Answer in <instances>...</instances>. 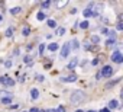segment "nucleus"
Wrapping results in <instances>:
<instances>
[{
  "label": "nucleus",
  "mask_w": 123,
  "mask_h": 112,
  "mask_svg": "<svg viewBox=\"0 0 123 112\" xmlns=\"http://www.w3.org/2000/svg\"><path fill=\"white\" fill-rule=\"evenodd\" d=\"M31 96H32V99H38L39 98V90L38 89H32L31 90Z\"/></svg>",
  "instance_id": "nucleus-11"
},
{
  "label": "nucleus",
  "mask_w": 123,
  "mask_h": 112,
  "mask_svg": "<svg viewBox=\"0 0 123 112\" xmlns=\"http://www.w3.org/2000/svg\"><path fill=\"white\" fill-rule=\"evenodd\" d=\"M48 49H49L51 52L56 51V49H58V44H56V42H52V44H49V45H48Z\"/></svg>",
  "instance_id": "nucleus-10"
},
{
  "label": "nucleus",
  "mask_w": 123,
  "mask_h": 112,
  "mask_svg": "<svg viewBox=\"0 0 123 112\" xmlns=\"http://www.w3.org/2000/svg\"><path fill=\"white\" fill-rule=\"evenodd\" d=\"M61 82H65V83H73V82H77V74L62 76V77H61Z\"/></svg>",
  "instance_id": "nucleus-5"
},
{
  "label": "nucleus",
  "mask_w": 123,
  "mask_h": 112,
  "mask_svg": "<svg viewBox=\"0 0 123 112\" xmlns=\"http://www.w3.org/2000/svg\"><path fill=\"white\" fill-rule=\"evenodd\" d=\"M84 49H86V51H91V49H93L90 41H86V42H84Z\"/></svg>",
  "instance_id": "nucleus-18"
},
{
  "label": "nucleus",
  "mask_w": 123,
  "mask_h": 112,
  "mask_svg": "<svg viewBox=\"0 0 123 112\" xmlns=\"http://www.w3.org/2000/svg\"><path fill=\"white\" fill-rule=\"evenodd\" d=\"M119 80H120V79H114L113 82H109V83L106 84V87H107V89H109V87H113L114 84H117V83H119Z\"/></svg>",
  "instance_id": "nucleus-13"
},
{
  "label": "nucleus",
  "mask_w": 123,
  "mask_h": 112,
  "mask_svg": "<svg viewBox=\"0 0 123 112\" xmlns=\"http://www.w3.org/2000/svg\"><path fill=\"white\" fill-rule=\"evenodd\" d=\"M84 99H86V93H84L83 90H74V92L71 93V96H70V100H71V103H74V105L81 103Z\"/></svg>",
  "instance_id": "nucleus-1"
},
{
  "label": "nucleus",
  "mask_w": 123,
  "mask_h": 112,
  "mask_svg": "<svg viewBox=\"0 0 123 112\" xmlns=\"http://www.w3.org/2000/svg\"><path fill=\"white\" fill-rule=\"evenodd\" d=\"M2 21H3V18H2V15H0V22H2Z\"/></svg>",
  "instance_id": "nucleus-41"
},
{
  "label": "nucleus",
  "mask_w": 123,
  "mask_h": 112,
  "mask_svg": "<svg viewBox=\"0 0 123 112\" xmlns=\"http://www.w3.org/2000/svg\"><path fill=\"white\" fill-rule=\"evenodd\" d=\"M83 15H84L86 18H90V16H94V12H93V10L88 7V9H86V10L83 12Z\"/></svg>",
  "instance_id": "nucleus-9"
},
{
  "label": "nucleus",
  "mask_w": 123,
  "mask_h": 112,
  "mask_svg": "<svg viewBox=\"0 0 123 112\" xmlns=\"http://www.w3.org/2000/svg\"><path fill=\"white\" fill-rule=\"evenodd\" d=\"M56 112H65V108L61 105V106H58V108H56Z\"/></svg>",
  "instance_id": "nucleus-27"
},
{
  "label": "nucleus",
  "mask_w": 123,
  "mask_h": 112,
  "mask_svg": "<svg viewBox=\"0 0 123 112\" xmlns=\"http://www.w3.org/2000/svg\"><path fill=\"white\" fill-rule=\"evenodd\" d=\"M80 28H81V29H87V28H88V22H81V23H80Z\"/></svg>",
  "instance_id": "nucleus-22"
},
{
  "label": "nucleus",
  "mask_w": 123,
  "mask_h": 112,
  "mask_svg": "<svg viewBox=\"0 0 123 112\" xmlns=\"http://www.w3.org/2000/svg\"><path fill=\"white\" fill-rule=\"evenodd\" d=\"M75 112H84V111H81V109H77V111H75Z\"/></svg>",
  "instance_id": "nucleus-40"
},
{
  "label": "nucleus",
  "mask_w": 123,
  "mask_h": 112,
  "mask_svg": "<svg viewBox=\"0 0 123 112\" xmlns=\"http://www.w3.org/2000/svg\"><path fill=\"white\" fill-rule=\"evenodd\" d=\"M23 61H25V63H31V57H29V55H26V57L23 58Z\"/></svg>",
  "instance_id": "nucleus-32"
},
{
  "label": "nucleus",
  "mask_w": 123,
  "mask_h": 112,
  "mask_svg": "<svg viewBox=\"0 0 123 112\" xmlns=\"http://www.w3.org/2000/svg\"><path fill=\"white\" fill-rule=\"evenodd\" d=\"M31 34V28L29 26H23V29H22V35L23 36H28Z\"/></svg>",
  "instance_id": "nucleus-12"
},
{
  "label": "nucleus",
  "mask_w": 123,
  "mask_h": 112,
  "mask_svg": "<svg viewBox=\"0 0 123 112\" xmlns=\"http://www.w3.org/2000/svg\"><path fill=\"white\" fill-rule=\"evenodd\" d=\"M43 49H45V44H41V45H39V54H42Z\"/></svg>",
  "instance_id": "nucleus-28"
},
{
  "label": "nucleus",
  "mask_w": 123,
  "mask_h": 112,
  "mask_svg": "<svg viewBox=\"0 0 123 112\" xmlns=\"http://www.w3.org/2000/svg\"><path fill=\"white\" fill-rule=\"evenodd\" d=\"M46 25H48L49 28H56V22H55L54 19H49V21L46 22Z\"/></svg>",
  "instance_id": "nucleus-16"
},
{
  "label": "nucleus",
  "mask_w": 123,
  "mask_h": 112,
  "mask_svg": "<svg viewBox=\"0 0 123 112\" xmlns=\"http://www.w3.org/2000/svg\"><path fill=\"white\" fill-rule=\"evenodd\" d=\"M77 64H78V60H77V58H74V60L67 66V69H68V70H74V69L77 67Z\"/></svg>",
  "instance_id": "nucleus-6"
},
{
  "label": "nucleus",
  "mask_w": 123,
  "mask_h": 112,
  "mask_svg": "<svg viewBox=\"0 0 123 112\" xmlns=\"http://www.w3.org/2000/svg\"><path fill=\"white\" fill-rule=\"evenodd\" d=\"M29 112H39V111H38V109H36V108H32V109H31V111H29Z\"/></svg>",
  "instance_id": "nucleus-36"
},
{
  "label": "nucleus",
  "mask_w": 123,
  "mask_h": 112,
  "mask_svg": "<svg viewBox=\"0 0 123 112\" xmlns=\"http://www.w3.org/2000/svg\"><path fill=\"white\" fill-rule=\"evenodd\" d=\"M10 102H12V98H10V96H7V98H2V103L7 105V103H10Z\"/></svg>",
  "instance_id": "nucleus-19"
},
{
  "label": "nucleus",
  "mask_w": 123,
  "mask_h": 112,
  "mask_svg": "<svg viewBox=\"0 0 123 112\" xmlns=\"http://www.w3.org/2000/svg\"><path fill=\"white\" fill-rule=\"evenodd\" d=\"M20 12H22L20 7H13V9H10V13H12V15H19Z\"/></svg>",
  "instance_id": "nucleus-15"
},
{
  "label": "nucleus",
  "mask_w": 123,
  "mask_h": 112,
  "mask_svg": "<svg viewBox=\"0 0 123 112\" xmlns=\"http://www.w3.org/2000/svg\"><path fill=\"white\" fill-rule=\"evenodd\" d=\"M70 51H71V44L67 42L62 45V48H61V58H67L70 55Z\"/></svg>",
  "instance_id": "nucleus-2"
},
{
  "label": "nucleus",
  "mask_w": 123,
  "mask_h": 112,
  "mask_svg": "<svg viewBox=\"0 0 123 112\" xmlns=\"http://www.w3.org/2000/svg\"><path fill=\"white\" fill-rule=\"evenodd\" d=\"M91 42H94V44H97V42H100V38H98L97 35H94V36H91Z\"/></svg>",
  "instance_id": "nucleus-23"
},
{
  "label": "nucleus",
  "mask_w": 123,
  "mask_h": 112,
  "mask_svg": "<svg viewBox=\"0 0 123 112\" xmlns=\"http://www.w3.org/2000/svg\"><path fill=\"white\" fill-rule=\"evenodd\" d=\"M65 34V28H62V26H59V28H56V35H64Z\"/></svg>",
  "instance_id": "nucleus-14"
},
{
  "label": "nucleus",
  "mask_w": 123,
  "mask_h": 112,
  "mask_svg": "<svg viewBox=\"0 0 123 112\" xmlns=\"http://www.w3.org/2000/svg\"><path fill=\"white\" fill-rule=\"evenodd\" d=\"M87 112H96V111H87Z\"/></svg>",
  "instance_id": "nucleus-43"
},
{
  "label": "nucleus",
  "mask_w": 123,
  "mask_h": 112,
  "mask_svg": "<svg viewBox=\"0 0 123 112\" xmlns=\"http://www.w3.org/2000/svg\"><path fill=\"white\" fill-rule=\"evenodd\" d=\"M5 84H7V86H15V80L10 79V77H7V76H5Z\"/></svg>",
  "instance_id": "nucleus-7"
},
{
  "label": "nucleus",
  "mask_w": 123,
  "mask_h": 112,
  "mask_svg": "<svg viewBox=\"0 0 123 112\" xmlns=\"http://www.w3.org/2000/svg\"><path fill=\"white\" fill-rule=\"evenodd\" d=\"M36 19H38V21H43V19H45V13H43V12H39V13L36 15Z\"/></svg>",
  "instance_id": "nucleus-20"
},
{
  "label": "nucleus",
  "mask_w": 123,
  "mask_h": 112,
  "mask_svg": "<svg viewBox=\"0 0 123 112\" xmlns=\"http://www.w3.org/2000/svg\"><path fill=\"white\" fill-rule=\"evenodd\" d=\"M71 45H73L74 49H78V48H80V42H78L77 39H73V41H71Z\"/></svg>",
  "instance_id": "nucleus-17"
},
{
  "label": "nucleus",
  "mask_w": 123,
  "mask_h": 112,
  "mask_svg": "<svg viewBox=\"0 0 123 112\" xmlns=\"http://www.w3.org/2000/svg\"><path fill=\"white\" fill-rule=\"evenodd\" d=\"M111 61H113V63H117V64L123 63V54H122L120 51H114V52L111 54Z\"/></svg>",
  "instance_id": "nucleus-3"
},
{
  "label": "nucleus",
  "mask_w": 123,
  "mask_h": 112,
  "mask_svg": "<svg viewBox=\"0 0 123 112\" xmlns=\"http://www.w3.org/2000/svg\"><path fill=\"white\" fill-rule=\"evenodd\" d=\"M5 66H6V69H10V67H12V61H10V60H7V61L5 63Z\"/></svg>",
  "instance_id": "nucleus-29"
},
{
  "label": "nucleus",
  "mask_w": 123,
  "mask_h": 112,
  "mask_svg": "<svg viewBox=\"0 0 123 112\" xmlns=\"http://www.w3.org/2000/svg\"><path fill=\"white\" fill-rule=\"evenodd\" d=\"M96 64H98V58H94L93 60V66H96Z\"/></svg>",
  "instance_id": "nucleus-34"
},
{
  "label": "nucleus",
  "mask_w": 123,
  "mask_h": 112,
  "mask_svg": "<svg viewBox=\"0 0 123 112\" xmlns=\"http://www.w3.org/2000/svg\"><path fill=\"white\" fill-rule=\"evenodd\" d=\"M39 112H48V111H39Z\"/></svg>",
  "instance_id": "nucleus-42"
},
{
  "label": "nucleus",
  "mask_w": 123,
  "mask_h": 112,
  "mask_svg": "<svg viewBox=\"0 0 123 112\" xmlns=\"http://www.w3.org/2000/svg\"><path fill=\"white\" fill-rule=\"evenodd\" d=\"M113 44H114V38H110V39H107V41H106V45H109V47H110V45H113Z\"/></svg>",
  "instance_id": "nucleus-24"
},
{
  "label": "nucleus",
  "mask_w": 123,
  "mask_h": 112,
  "mask_svg": "<svg viewBox=\"0 0 123 112\" xmlns=\"http://www.w3.org/2000/svg\"><path fill=\"white\" fill-rule=\"evenodd\" d=\"M119 19H120V21H122V22H123V13H122V15H120V16H119Z\"/></svg>",
  "instance_id": "nucleus-37"
},
{
  "label": "nucleus",
  "mask_w": 123,
  "mask_h": 112,
  "mask_svg": "<svg viewBox=\"0 0 123 112\" xmlns=\"http://www.w3.org/2000/svg\"><path fill=\"white\" fill-rule=\"evenodd\" d=\"M65 5H67V2H58V3H56L58 7H62V6H65Z\"/></svg>",
  "instance_id": "nucleus-31"
},
{
  "label": "nucleus",
  "mask_w": 123,
  "mask_h": 112,
  "mask_svg": "<svg viewBox=\"0 0 123 112\" xmlns=\"http://www.w3.org/2000/svg\"><path fill=\"white\" fill-rule=\"evenodd\" d=\"M116 108H119V105H117V100H116V99L110 100V102H109V109H116Z\"/></svg>",
  "instance_id": "nucleus-8"
},
{
  "label": "nucleus",
  "mask_w": 123,
  "mask_h": 112,
  "mask_svg": "<svg viewBox=\"0 0 123 112\" xmlns=\"http://www.w3.org/2000/svg\"><path fill=\"white\" fill-rule=\"evenodd\" d=\"M43 79H45V77H43L42 74H38V76H36V80H38V82H43Z\"/></svg>",
  "instance_id": "nucleus-30"
},
{
  "label": "nucleus",
  "mask_w": 123,
  "mask_h": 112,
  "mask_svg": "<svg viewBox=\"0 0 123 112\" xmlns=\"http://www.w3.org/2000/svg\"><path fill=\"white\" fill-rule=\"evenodd\" d=\"M101 76L103 77H110L111 74H113V67H110V66H104L103 69H101Z\"/></svg>",
  "instance_id": "nucleus-4"
},
{
  "label": "nucleus",
  "mask_w": 123,
  "mask_h": 112,
  "mask_svg": "<svg viewBox=\"0 0 123 112\" xmlns=\"http://www.w3.org/2000/svg\"><path fill=\"white\" fill-rule=\"evenodd\" d=\"M12 35H13V28L10 26V28H7V31H6V36H9V38H10Z\"/></svg>",
  "instance_id": "nucleus-21"
},
{
  "label": "nucleus",
  "mask_w": 123,
  "mask_h": 112,
  "mask_svg": "<svg viewBox=\"0 0 123 112\" xmlns=\"http://www.w3.org/2000/svg\"><path fill=\"white\" fill-rule=\"evenodd\" d=\"M98 112H110V109L109 108H104V109H100Z\"/></svg>",
  "instance_id": "nucleus-33"
},
{
  "label": "nucleus",
  "mask_w": 123,
  "mask_h": 112,
  "mask_svg": "<svg viewBox=\"0 0 123 112\" xmlns=\"http://www.w3.org/2000/svg\"><path fill=\"white\" fill-rule=\"evenodd\" d=\"M101 77H103V76H101V73H97V74H96V79H97V80H98V79H101Z\"/></svg>",
  "instance_id": "nucleus-35"
},
{
  "label": "nucleus",
  "mask_w": 123,
  "mask_h": 112,
  "mask_svg": "<svg viewBox=\"0 0 123 112\" xmlns=\"http://www.w3.org/2000/svg\"><path fill=\"white\" fill-rule=\"evenodd\" d=\"M116 29H117V31H123V22H119V23L116 25Z\"/></svg>",
  "instance_id": "nucleus-25"
},
{
  "label": "nucleus",
  "mask_w": 123,
  "mask_h": 112,
  "mask_svg": "<svg viewBox=\"0 0 123 112\" xmlns=\"http://www.w3.org/2000/svg\"><path fill=\"white\" fill-rule=\"evenodd\" d=\"M120 98L123 99V89H122V92H120Z\"/></svg>",
  "instance_id": "nucleus-39"
},
{
  "label": "nucleus",
  "mask_w": 123,
  "mask_h": 112,
  "mask_svg": "<svg viewBox=\"0 0 123 112\" xmlns=\"http://www.w3.org/2000/svg\"><path fill=\"white\" fill-rule=\"evenodd\" d=\"M25 112H28V111H25Z\"/></svg>",
  "instance_id": "nucleus-44"
},
{
  "label": "nucleus",
  "mask_w": 123,
  "mask_h": 112,
  "mask_svg": "<svg viewBox=\"0 0 123 112\" xmlns=\"http://www.w3.org/2000/svg\"><path fill=\"white\" fill-rule=\"evenodd\" d=\"M49 6H51V2H43V3H42V7H43V9L49 7Z\"/></svg>",
  "instance_id": "nucleus-26"
},
{
  "label": "nucleus",
  "mask_w": 123,
  "mask_h": 112,
  "mask_svg": "<svg viewBox=\"0 0 123 112\" xmlns=\"http://www.w3.org/2000/svg\"><path fill=\"white\" fill-rule=\"evenodd\" d=\"M48 112H56V109H49Z\"/></svg>",
  "instance_id": "nucleus-38"
}]
</instances>
